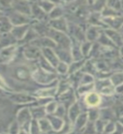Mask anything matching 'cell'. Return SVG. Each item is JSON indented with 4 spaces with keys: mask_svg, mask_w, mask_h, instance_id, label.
I'll use <instances>...</instances> for the list:
<instances>
[{
    "mask_svg": "<svg viewBox=\"0 0 123 134\" xmlns=\"http://www.w3.org/2000/svg\"><path fill=\"white\" fill-rule=\"evenodd\" d=\"M31 10H32L33 14L40 20H42L45 17V13L43 11V9H42L40 6L33 5L31 8Z\"/></svg>",
    "mask_w": 123,
    "mask_h": 134,
    "instance_id": "15",
    "label": "cell"
},
{
    "mask_svg": "<svg viewBox=\"0 0 123 134\" xmlns=\"http://www.w3.org/2000/svg\"><path fill=\"white\" fill-rule=\"evenodd\" d=\"M39 4L41 5L40 8L44 9L45 11H49L53 8V4L49 2H40V3H39Z\"/></svg>",
    "mask_w": 123,
    "mask_h": 134,
    "instance_id": "23",
    "label": "cell"
},
{
    "mask_svg": "<svg viewBox=\"0 0 123 134\" xmlns=\"http://www.w3.org/2000/svg\"><path fill=\"white\" fill-rule=\"evenodd\" d=\"M44 110L43 109H35L33 111V115L35 116V117H41L44 116Z\"/></svg>",
    "mask_w": 123,
    "mask_h": 134,
    "instance_id": "28",
    "label": "cell"
},
{
    "mask_svg": "<svg viewBox=\"0 0 123 134\" xmlns=\"http://www.w3.org/2000/svg\"><path fill=\"white\" fill-rule=\"evenodd\" d=\"M58 70L60 71V73H65V71L67 70V67L65 65V64L64 63H60V64L58 65Z\"/></svg>",
    "mask_w": 123,
    "mask_h": 134,
    "instance_id": "31",
    "label": "cell"
},
{
    "mask_svg": "<svg viewBox=\"0 0 123 134\" xmlns=\"http://www.w3.org/2000/svg\"><path fill=\"white\" fill-rule=\"evenodd\" d=\"M14 42V35H10L8 34H4L3 36L0 39V47H7L8 45L13 44Z\"/></svg>",
    "mask_w": 123,
    "mask_h": 134,
    "instance_id": "10",
    "label": "cell"
},
{
    "mask_svg": "<svg viewBox=\"0 0 123 134\" xmlns=\"http://www.w3.org/2000/svg\"><path fill=\"white\" fill-rule=\"evenodd\" d=\"M40 127H41V129L43 130V131H49L51 128H50V126H49V123L47 120H40Z\"/></svg>",
    "mask_w": 123,
    "mask_h": 134,
    "instance_id": "21",
    "label": "cell"
},
{
    "mask_svg": "<svg viewBox=\"0 0 123 134\" xmlns=\"http://www.w3.org/2000/svg\"><path fill=\"white\" fill-rule=\"evenodd\" d=\"M116 112L118 115H123V105H119L116 107Z\"/></svg>",
    "mask_w": 123,
    "mask_h": 134,
    "instance_id": "33",
    "label": "cell"
},
{
    "mask_svg": "<svg viewBox=\"0 0 123 134\" xmlns=\"http://www.w3.org/2000/svg\"><path fill=\"white\" fill-rule=\"evenodd\" d=\"M1 92H2V91H1V90H0V93H1Z\"/></svg>",
    "mask_w": 123,
    "mask_h": 134,
    "instance_id": "37",
    "label": "cell"
},
{
    "mask_svg": "<svg viewBox=\"0 0 123 134\" xmlns=\"http://www.w3.org/2000/svg\"><path fill=\"white\" fill-rule=\"evenodd\" d=\"M14 76L19 81H26L29 78V72L28 69L24 66L17 67L14 70Z\"/></svg>",
    "mask_w": 123,
    "mask_h": 134,
    "instance_id": "2",
    "label": "cell"
},
{
    "mask_svg": "<svg viewBox=\"0 0 123 134\" xmlns=\"http://www.w3.org/2000/svg\"><path fill=\"white\" fill-rule=\"evenodd\" d=\"M51 123H53V127L55 129H60L62 126L61 120H60L59 118H54V117H53L51 119Z\"/></svg>",
    "mask_w": 123,
    "mask_h": 134,
    "instance_id": "25",
    "label": "cell"
},
{
    "mask_svg": "<svg viewBox=\"0 0 123 134\" xmlns=\"http://www.w3.org/2000/svg\"><path fill=\"white\" fill-rule=\"evenodd\" d=\"M50 24L52 25V27L58 29V30H63L65 31L66 30V23L65 19H53Z\"/></svg>",
    "mask_w": 123,
    "mask_h": 134,
    "instance_id": "9",
    "label": "cell"
},
{
    "mask_svg": "<svg viewBox=\"0 0 123 134\" xmlns=\"http://www.w3.org/2000/svg\"><path fill=\"white\" fill-rule=\"evenodd\" d=\"M107 36L108 37L109 36L110 37L113 36V38H111V40H112V41H114L117 44H119L120 43H121V42H122V38H121V36L118 35L117 33H115L114 31H111V30L107 31Z\"/></svg>",
    "mask_w": 123,
    "mask_h": 134,
    "instance_id": "18",
    "label": "cell"
},
{
    "mask_svg": "<svg viewBox=\"0 0 123 134\" xmlns=\"http://www.w3.org/2000/svg\"><path fill=\"white\" fill-rule=\"evenodd\" d=\"M58 55H60V59L64 61H70L69 60H70V56L68 52H66L65 49L63 50H58L57 51Z\"/></svg>",
    "mask_w": 123,
    "mask_h": 134,
    "instance_id": "19",
    "label": "cell"
},
{
    "mask_svg": "<svg viewBox=\"0 0 123 134\" xmlns=\"http://www.w3.org/2000/svg\"><path fill=\"white\" fill-rule=\"evenodd\" d=\"M10 21H11V23L14 24H23L27 23L29 19L25 16H24L22 14H19V13H14L13 14H11Z\"/></svg>",
    "mask_w": 123,
    "mask_h": 134,
    "instance_id": "6",
    "label": "cell"
},
{
    "mask_svg": "<svg viewBox=\"0 0 123 134\" xmlns=\"http://www.w3.org/2000/svg\"><path fill=\"white\" fill-rule=\"evenodd\" d=\"M37 33H35L33 31L30 30L29 32H28L27 34H25V36H24V41H31L33 40V39H35L37 35Z\"/></svg>",
    "mask_w": 123,
    "mask_h": 134,
    "instance_id": "22",
    "label": "cell"
},
{
    "mask_svg": "<svg viewBox=\"0 0 123 134\" xmlns=\"http://www.w3.org/2000/svg\"><path fill=\"white\" fill-rule=\"evenodd\" d=\"M109 22L108 24L112 26L115 29H118L121 26V24H123V19L120 18H116V19H108Z\"/></svg>",
    "mask_w": 123,
    "mask_h": 134,
    "instance_id": "17",
    "label": "cell"
},
{
    "mask_svg": "<svg viewBox=\"0 0 123 134\" xmlns=\"http://www.w3.org/2000/svg\"><path fill=\"white\" fill-rule=\"evenodd\" d=\"M79 113V108H78V106L77 105H74L72 108L70 109V116L72 120H74L76 116H77Z\"/></svg>",
    "mask_w": 123,
    "mask_h": 134,
    "instance_id": "20",
    "label": "cell"
},
{
    "mask_svg": "<svg viewBox=\"0 0 123 134\" xmlns=\"http://www.w3.org/2000/svg\"><path fill=\"white\" fill-rule=\"evenodd\" d=\"M97 31H96V28H93V29H91L90 30L88 31V39L90 40H94V39H96L97 37Z\"/></svg>",
    "mask_w": 123,
    "mask_h": 134,
    "instance_id": "26",
    "label": "cell"
},
{
    "mask_svg": "<svg viewBox=\"0 0 123 134\" xmlns=\"http://www.w3.org/2000/svg\"><path fill=\"white\" fill-rule=\"evenodd\" d=\"M40 62H41V65L43 68L46 69V70H50V71H52L53 69L51 68V66H50V65L49 64V63L46 61L44 58H41L40 59Z\"/></svg>",
    "mask_w": 123,
    "mask_h": 134,
    "instance_id": "27",
    "label": "cell"
},
{
    "mask_svg": "<svg viewBox=\"0 0 123 134\" xmlns=\"http://www.w3.org/2000/svg\"><path fill=\"white\" fill-rule=\"evenodd\" d=\"M10 100L14 102L17 103H27L33 100V98L30 96L24 95V94H14L10 96Z\"/></svg>",
    "mask_w": 123,
    "mask_h": 134,
    "instance_id": "3",
    "label": "cell"
},
{
    "mask_svg": "<svg viewBox=\"0 0 123 134\" xmlns=\"http://www.w3.org/2000/svg\"><path fill=\"white\" fill-rule=\"evenodd\" d=\"M28 29V26L27 25H23V26H18L15 27L14 29H13L12 30V35H14L16 38H22L24 35V33L26 32V30Z\"/></svg>",
    "mask_w": 123,
    "mask_h": 134,
    "instance_id": "11",
    "label": "cell"
},
{
    "mask_svg": "<svg viewBox=\"0 0 123 134\" xmlns=\"http://www.w3.org/2000/svg\"><path fill=\"white\" fill-rule=\"evenodd\" d=\"M19 134H26V132H25L24 131H21V132H19Z\"/></svg>",
    "mask_w": 123,
    "mask_h": 134,
    "instance_id": "35",
    "label": "cell"
},
{
    "mask_svg": "<svg viewBox=\"0 0 123 134\" xmlns=\"http://www.w3.org/2000/svg\"><path fill=\"white\" fill-rule=\"evenodd\" d=\"M24 54L29 59H37L40 57V51L36 46H30L25 49Z\"/></svg>",
    "mask_w": 123,
    "mask_h": 134,
    "instance_id": "5",
    "label": "cell"
},
{
    "mask_svg": "<svg viewBox=\"0 0 123 134\" xmlns=\"http://www.w3.org/2000/svg\"><path fill=\"white\" fill-rule=\"evenodd\" d=\"M112 81L115 84H121L123 82V73L116 74L112 77Z\"/></svg>",
    "mask_w": 123,
    "mask_h": 134,
    "instance_id": "24",
    "label": "cell"
},
{
    "mask_svg": "<svg viewBox=\"0 0 123 134\" xmlns=\"http://www.w3.org/2000/svg\"><path fill=\"white\" fill-rule=\"evenodd\" d=\"M61 15V10L59 9V8H55L52 13H51V16L53 18H57V17Z\"/></svg>",
    "mask_w": 123,
    "mask_h": 134,
    "instance_id": "32",
    "label": "cell"
},
{
    "mask_svg": "<svg viewBox=\"0 0 123 134\" xmlns=\"http://www.w3.org/2000/svg\"><path fill=\"white\" fill-rule=\"evenodd\" d=\"M48 35L51 37V39L54 40V41L57 42L62 48H68L70 45V40L65 34L60 33L54 29H49L48 30Z\"/></svg>",
    "mask_w": 123,
    "mask_h": 134,
    "instance_id": "1",
    "label": "cell"
},
{
    "mask_svg": "<svg viewBox=\"0 0 123 134\" xmlns=\"http://www.w3.org/2000/svg\"><path fill=\"white\" fill-rule=\"evenodd\" d=\"M15 9L20 12L22 14H30L32 10L30 9V7L26 2H14L13 3Z\"/></svg>",
    "mask_w": 123,
    "mask_h": 134,
    "instance_id": "4",
    "label": "cell"
},
{
    "mask_svg": "<svg viewBox=\"0 0 123 134\" xmlns=\"http://www.w3.org/2000/svg\"><path fill=\"white\" fill-rule=\"evenodd\" d=\"M0 86H4V84H3V82L1 79H0Z\"/></svg>",
    "mask_w": 123,
    "mask_h": 134,
    "instance_id": "34",
    "label": "cell"
},
{
    "mask_svg": "<svg viewBox=\"0 0 123 134\" xmlns=\"http://www.w3.org/2000/svg\"><path fill=\"white\" fill-rule=\"evenodd\" d=\"M14 49H15L14 46H11V47H8L6 49H2L1 52H0V57H1L3 60L9 58L13 54V53H14Z\"/></svg>",
    "mask_w": 123,
    "mask_h": 134,
    "instance_id": "16",
    "label": "cell"
},
{
    "mask_svg": "<svg viewBox=\"0 0 123 134\" xmlns=\"http://www.w3.org/2000/svg\"><path fill=\"white\" fill-rule=\"evenodd\" d=\"M19 131V127H18V125H17L16 122H14L11 126V128H10V133L11 134H17Z\"/></svg>",
    "mask_w": 123,
    "mask_h": 134,
    "instance_id": "30",
    "label": "cell"
},
{
    "mask_svg": "<svg viewBox=\"0 0 123 134\" xmlns=\"http://www.w3.org/2000/svg\"><path fill=\"white\" fill-rule=\"evenodd\" d=\"M12 29V24L7 18H0V32H8Z\"/></svg>",
    "mask_w": 123,
    "mask_h": 134,
    "instance_id": "12",
    "label": "cell"
},
{
    "mask_svg": "<svg viewBox=\"0 0 123 134\" xmlns=\"http://www.w3.org/2000/svg\"><path fill=\"white\" fill-rule=\"evenodd\" d=\"M29 119H30V113L28 109H23L18 115V121L19 123H24Z\"/></svg>",
    "mask_w": 123,
    "mask_h": 134,
    "instance_id": "13",
    "label": "cell"
},
{
    "mask_svg": "<svg viewBox=\"0 0 123 134\" xmlns=\"http://www.w3.org/2000/svg\"><path fill=\"white\" fill-rule=\"evenodd\" d=\"M100 102V96L96 93H89L86 98V102L90 107H96Z\"/></svg>",
    "mask_w": 123,
    "mask_h": 134,
    "instance_id": "8",
    "label": "cell"
},
{
    "mask_svg": "<svg viewBox=\"0 0 123 134\" xmlns=\"http://www.w3.org/2000/svg\"><path fill=\"white\" fill-rule=\"evenodd\" d=\"M31 127V132L33 134H37L38 132H39V124H37L35 121H33Z\"/></svg>",
    "mask_w": 123,
    "mask_h": 134,
    "instance_id": "29",
    "label": "cell"
},
{
    "mask_svg": "<svg viewBox=\"0 0 123 134\" xmlns=\"http://www.w3.org/2000/svg\"><path fill=\"white\" fill-rule=\"evenodd\" d=\"M43 53L44 54V56L47 58V60L51 63V64L54 66H56L58 64V59L55 55V54H54L49 48H44L43 49Z\"/></svg>",
    "mask_w": 123,
    "mask_h": 134,
    "instance_id": "7",
    "label": "cell"
},
{
    "mask_svg": "<svg viewBox=\"0 0 123 134\" xmlns=\"http://www.w3.org/2000/svg\"><path fill=\"white\" fill-rule=\"evenodd\" d=\"M121 54H123V47L121 48Z\"/></svg>",
    "mask_w": 123,
    "mask_h": 134,
    "instance_id": "36",
    "label": "cell"
},
{
    "mask_svg": "<svg viewBox=\"0 0 123 134\" xmlns=\"http://www.w3.org/2000/svg\"><path fill=\"white\" fill-rule=\"evenodd\" d=\"M38 45L43 46L44 48H49V47H55V42H54L49 38H42L38 42Z\"/></svg>",
    "mask_w": 123,
    "mask_h": 134,
    "instance_id": "14",
    "label": "cell"
}]
</instances>
